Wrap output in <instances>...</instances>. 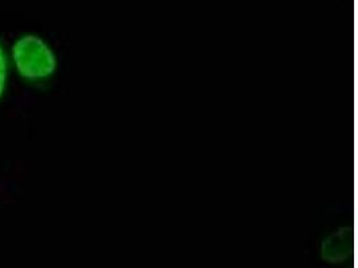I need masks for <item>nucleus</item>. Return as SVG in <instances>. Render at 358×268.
<instances>
[{
  "label": "nucleus",
  "mask_w": 358,
  "mask_h": 268,
  "mask_svg": "<svg viewBox=\"0 0 358 268\" xmlns=\"http://www.w3.org/2000/svg\"><path fill=\"white\" fill-rule=\"evenodd\" d=\"M6 70H7V64H6V55L3 50L0 49V96L3 94L4 84H6Z\"/></svg>",
  "instance_id": "obj_2"
},
{
  "label": "nucleus",
  "mask_w": 358,
  "mask_h": 268,
  "mask_svg": "<svg viewBox=\"0 0 358 268\" xmlns=\"http://www.w3.org/2000/svg\"><path fill=\"white\" fill-rule=\"evenodd\" d=\"M13 57L17 71L30 80L46 78L55 71L57 59L49 46L35 35H26L19 39Z\"/></svg>",
  "instance_id": "obj_1"
}]
</instances>
